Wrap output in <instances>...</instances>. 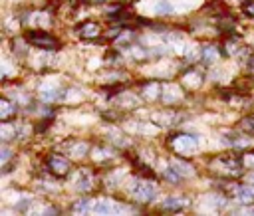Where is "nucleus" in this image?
Returning <instances> with one entry per match:
<instances>
[{"instance_id": "f257e3e1", "label": "nucleus", "mask_w": 254, "mask_h": 216, "mask_svg": "<svg viewBox=\"0 0 254 216\" xmlns=\"http://www.w3.org/2000/svg\"><path fill=\"white\" fill-rule=\"evenodd\" d=\"M157 195L155 184H151L149 180H137L133 184V198L137 202H151Z\"/></svg>"}, {"instance_id": "f03ea898", "label": "nucleus", "mask_w": 254, "mask_h": 216, "mask_svg": "<svg viewBox=\"0 0 254 216\" xmlns=\"http://www.w3.org/2000/svg\"><path fill=\"white\" fill-rule=\"evenodd\" d=\"M171 145L175 147L177 153H181V155H190V153L199 147V139L193 135H179L171 141Z\"/></svg>"}, {"instance_id": "7ed1b4c3", "label": "nucleus", "mask_w": 254, "mask_h": 216, "mask_svg": "<svg viewBox=\"0 0 254 216\" xmlns=\"http://www.w3.org/2000/svg\"><path fill=\"white\" fill-rule=\"evenodd\" d=\"M48 167H50V173L56 177H64L70 173V161L64 159L62 155H52L48 159Z\"/></svg>"}, {"instance_id": "20e7f679", "label": "nucleus", "mask_w": 254, "mask_h": 216, "mask_svg": "<svg viewBox=\"0 0 254 216\" xmlns=\"http://www.w3.org/2000/svg\"><path fill=\"white\" fill-rule=\"evenodd\" d=\"M234 198L238 202H244V204L254 202V187H248V184H236L234 187Z\"/></svg>"}, {"instance_id": "39448f33", "label": "nucleus", "mask_w": 254, "mask_h": 216, "mask_svg": "<svg viewBox=\"0 0 254 216\" xmlns=\"http://www.w3.org/2000/svg\"><path fill=\"white\" fill-rule=\"evenodd\" d=\"M91 184H93V177H91V173H87V171H80L78 177H76V189L85 193V191L91 189Z\"/></svg>"}, {"instance_id": "423d86ee", "label": "nucleus", "mask_w": 254, "mask_h": 216, "mask_svg": "<svg viewBox=\"0 0 254 216\" xmlns=\"http://www.w3.org/2000/svg\"><path fill=\"white\" fill-rule=\"evenodd\" d=\"M30 40H32V44L34 46H40V48H48V50H54L58 44H56V40L54 38H50V36H46V34H32L30 36Z\"/></svg>"}, {"instance_id": "0eeeda50", "label": "nucleus", "mask_w": 254, "mask_h": 216, "mask_svg": "<svg viewBox=\"0 0 254 216\" xmlns=\"http://www.w3.org/2000/svg\"><path fill=\"white\" fill-rule=\"evenodd\" d=\"M78 34H80L82 38H95V36L100 34V26H98V24H93V22L84 24V26L78 30Z\"/></svg>"}, {"instance_id": "6e6552de", "label": "nucleus", "mask_w": 254, "mask_h": 216, "mask_svg": "<svg viewBox=\"0 0 254 216\" xmlns=\"http://www.w3.org/2000/svg\"><path fill=\"white\" fill-rule=\"evenodd\" d=\"M113 210H123V208H121V206H113L111 202H106V200L91 204V212H98V214H109V212H113Z\"/></svg>"}, {"instance_id": "1a4fd4ad", "label": "nucleus", "mask_w": 254, "mask_h": 216, "mask_svg": "<svg viewBox=\"0 0 254 216\" xmlns=\"http://www.w3.org/2000/svg\"><path fill=\"white\" fill-rule=\"evenodd\" d=\"M12 115H16V105L10 103L8 99H2V111H0V119H2V121H8Z\"/></svg>"}, {"instance_id": "9d476101", "label": "nucleus", "mask_w": 254, "mask_h": 216, "mask_svg": "<svg viewBox=\"0 0 254 216\" xmlns=\"http://www.w3.org/2000/svg\"><path fill=\"white\" fill-rule=\"evenodd\" d=\"M203 59H205V64H212V61L218 59V50L214 46H207L203 52Z\"/></svg>"}, {"instance_id": "9b49d317", "label": "nucleus", "mask_w": 254, "mask_h": 216, "mask_svg": "<svg viewBox=\"0 0 254 216\" xmlns=\"http://www.w3.org/2000/svg\"><path fill=\"white\" fill-rule=\"evenodd\" d=\"M185 204L187 202H183V198H175V196L163 200V208H169V210H181Z\"/></svg>"}, {"instance_id": "f8f14e48", "label": "nucleus", "mask_w": 254, "mask_h": 216, "mask_svg": "<svg viewBox=\"0 0 254 216\" xmlns=\"http://www.w3.org/2000/svg\"><path fill=\"white\" fill-rule=\"evenodd\" d=\"M171 12H173V4L167 2V0H161V2L157 4V14L165 16V14H171Z\"/></svg>"}, {"instance_id": "ddd939ff", "label": "nucleus", "mask_w": 254, "mask_h": 216, "mask_svg": "<svg viewBox=\"0 0 254 216\" xmlns=\"http://www.w3.org/2000/svg\"><path fill=\"white\" fill-rule=\"evenodd\" d=\"M72 210H74V212H87V210H91L89 200H78V202L72 206Z\"/></svg>"}, {"instance_id": "4468645a", "label": "nucleus", "mask_w": 254, "mask_h": 216, "mask_svg": "<svg viewBox=\"0 0 254 216\" xmlns=\"http://www.w3.org/2000/svg\"><path fill=\"white\" fill-rule=\"evenodd\" d=\"M181 175H193V171H190L187 165H183V163H179V161H175V165H173Z\"/></svg>"}, {"instance_id": "2eb2a0df", "label": "nucleus", "mask_w": 254, "mask_h": 216, "mask_svg": "<svg viewBox=\"0 0 254 216\" xmlns=\"http://www.w3.org/2000/svg\"><path fill=\"white\" fill-rule=\"evenodd\" d=\"M244 10H246V14H248V16H254V2H252V4H246V6H244Z\"/></svg>"}, {"instance_id": "dca6fc26", "label": "nucleus", "mask_w": 254, "mask_h": 216, "mask_svg": "<svg viewBox=\"0 0 254 216\" xmlns=\"http://www.w3.org/2000/svg\"><path fill=\"white\" fill-rule=\"evenodd\" d=\"M8 157H10V151L4 147V151H2V163H6V161H8Z\"/></svg>"}, {"instance_id": "f3484780", "label": "nucleus", "mask_w": 254, "mask_h": 216, "mask_svg": "<svg viewBox=\"0 0 254 216\" xmlns=\"http://www.w3.org/2000/svg\"><path fill=\"white\" fill-rule=\"evenodd\" d=\"M91 2H104V0H91Z\"/></svg>"}, {"instance_id": "a211bd4d", "label": "nucleus", "mask_w": 254, "mask_h": 216, "mask_svg": "<svg viewBox=\"0 0 254 216\" xmlns=\"http://www.w3.org/2000/svg\"><path fill=\"white\" fill-rule=\"evenodd\" d=\"M252 182H254V175H252Z\"/></svg>"}]
</instances>
